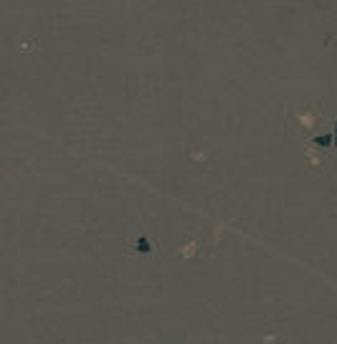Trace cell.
Returning a JSON list of instances; mask_svg holds the SVG:
<instances>
[{
	"mask_svg": "<svg viewBox=\"0 0 337 344\" xmlns=\"http://www.w3.org/2000/svg\"><path fill=\"white\" fill-rule=\"evenodd\" d=\"M314 142H317L320 147H330V144H332V137H327V134H320V137H314Z\"/></svg>",
	"mask_w": 337,
	"mask_h": 344,
	"instance_id": "obj_2",
	"label": "cell"
},
{
	"mask_svg": "<svg viewBox=\"0 0 337 344\" xmlns=\"http://www.w3.org/2000/svg\"><path fill=\"white\" fill-rule=\"evenodd\" d=\"M134 248H137L140 253H150V251H152V243H150L147 238H137V243H134Z\"/></svg>",
	"mask_w": 337,
	"mask_h": 344,
	"instance_id": "obj_1",
	"label": "cell"
},
{
	"mask_svg": "<svg viewBox=\"0 0 337 344\" xmlns=\"http://www.w3.org/2000/svg\"><path fill=\"white\" fill-rule=\"evenodd\" d=\"M332 142L337 144V124H334V134H332Z\"/></svg>",
	"mask_w": 337,
	"mask_h": 344,
	"instance_id": "obj_3",
	"label": "cell"
}]
</instances>
